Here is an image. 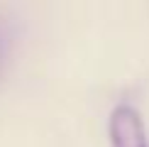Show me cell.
Segmentation results:
<instances>
[{"label": "cell", "mask_w": 149, "mask_h": 147, "mask_svg": "<svg viewBox=\"0 0 149 147\" xmlns=\"http://www.w3.org/2000/svg\"><path fill=\"white\" fill-rule=\"evenodd\" d=\"M110 145L113 147H149L147 127L139 110L130 103H120L110 113Z\"/></svg>", "instance_id": "6da1fadb"}, {"label": "cell", "mask_w": 149, "mask_h": 147, "mask_svg": "<svg viewBox=\"0 0 149 147\" xmlns=\"http://www.w3.org/2000/svg\"><path fill=\"white\" fill-rule=\"evenodd\" d=\"M12 49H15V24L8 15H0V76L12 57Z\"/></svg>", "instance_id": "7a4b0ae2"}]
</instances>
